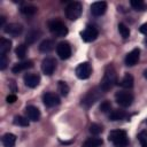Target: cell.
Here are the masks:
<instances>
[{
    "instance_id": "cell-10",
    "label": "cell",
    "mask_w": 147,
    "mask_h": 147,
    "mask_svg": "<svg viewBox=\"0 0 147 147\" xmlns=\"http://www.w3.org/2000/svg\"><path fill=\"white\" fill-rule=\"evenodd\" d=\"M56 69V60L54 57H45L41 62V70L45 75L51 76Z\"/></svg>"
},
{
    "instance_id": "cell-18",
    "label": "cell",
    "mask_w": 147,
    "mask_h": 147,
    "mask_svg": "<svg viewBox=\"0 0 147 147\" xmlns=\"http://www.w3.org/2000/svg\"><path fill=\"white\" fill-rule=\"evenodd\" d=\"M54 48H55V42L52 39H46V40L41 41L40 45H39V51L41 53H49Z\"/></svg>"
},
{
    "instance_id": "cell-28",
    "label": "cell",
    "mask_w": 147,
    "mask_h": 147,
    "mask_svg": "<svg viewBox=\"0 0 147 147\" xmlns=\"http://www.w3.org/2000/svg\"><path fill=\"white\" fill-rule=\"evenodd\" d=\"M14 124L18 125V126H29V121H28V118H25L23 116H15Z\"/></svg>"
},
{
    "instance_id": "cell-1",
    "label": "cell",
    "mask_w": 147,
    "mask_h": 147,
    "mask_svg": "<svg viewBox=\"0 0 147 147\" xmlns=\"http://www.w3.org/2000/svg\"><path fill=\"white\" fill-rule=\"evenodd\" d=\"M117 83V75H116V70L113 65H108L105 70V75L103 78L100 82V88L103 92H107L109 90H111L114 87V85Z\"/></svg>"
},
{
    "instance_id": "cell-19",
    "label": "cell",
    "mask_w": 147,
    "mask_h": 147,
    "mask_svg": "<svg viewBox=\"0 0 147 147\" xmlns=\"http://www.w3.org/2000/svg\"><path fill=\"white\" fill-rule=\"evenodd\" d=\"M1 142L3 147H15L16 144V136L13 133H6L1 138Z\"/></svg>"
},
{
    "instance_id": "cell-11",
    "label": "cell",
    "mask_w": 147,
    "mask_h": 147,
    "mask_svg": "<svg viewBox=\"0 0 147 147\" xmlns=\"http://www.w3.org/2000/svg\"><path fill=\"white\" fill-rule=\"evenodd\" d=\"M42 101H44L45 106L48 107V108L55 107V106L60 105V102H61L59 95L55 94V93H53V92H47V93H45L44 96H42Z\"/></svg>"
},
{
    "instance_id": "cell-26",
    "label": "cell",
    "mask_w": 147,
    "mask_h": 147,
    "mask_svg": "<svg viewBox=\"0 0 147 147\" xmlns=\"http://www.w3.org/2000/svg\"><path fill=\"white\" fill-rule=\"evenodd\" d=\"M118 31H119V34L122 36L123 39H127L130 37V30L124 23H119L118 24Z\"/></svg>"
},
{
    "instance_id": "cell-15",
    "label": "cell",
    "mask_w": 147,
    "mask_h": 147,
    "mask_svg": "<svg viewBox=\"0 0 147 147\" xmlns=\"http://www.w3.org/2000/svg\"><path fill=\"white\" fill-rule=\"evenodd\" d=\"M39 83H40V77L37 74H26L24 76V84L30 88L37 87Z\"/></svg>"
},
{
    "instance_id": "cell-6",
    "label": "cell",
    "mask_w": 147,
    "mask_h": 147,
    "mask_svg": "<svg viewBox=\"0 0 147 147\" xmlns=\"http://www.w3.org/2000/svg\"><path fill=\"white\" fill-rule=\"evenodd\" d=\"M115 99H116V102L121 106V107H130L133 102V94L131 92H127V91H121V92H117L116 95H115Z\"/></svg>"
},
{
    "instance_id": "cell-17",
    "label": "cell",
    "mask_w": 147,
    "mask_h": 147,
    "mask_svg": "<svg viewBox=\"0 0 147 147\" xmlns=\"http://www.w3.org/2000/svg\"><path fill=\"white\" fill-rule=\"evenodd\" d=\"M33 67V62L32 61H22V62H18L16 64H14V67L11 68V71L14 74H18L23 70H26V69H30Z\"/></svg>"
},
{
    "instance_id": "cell-8",
    "label": "cell",
    "mask_w": 147,
    "mask_h": 147,
    "mask_svg": "<svg viewBox=\"0 0 147 147\" xmlns=\"http://www.w3.org/2000/svg\"><path fill=\"white\" fill-rule=\"evenodd\" d=\"M98 34H99L98 29H96L95 26H93V25H88V26H86V28L84 29V31L80 32V37H82V39H83L84 41H86V42L94 41V40L98 38Z\"/></svg>"
},
{
    "instance_id": "cell-20",
    "label": "cell",
    "mask_w": 147,
    "mask_h": 147,
    "mask_svg": "<svg viewBox=\"0 0 147 147\" xmlns=\"http://www.w3.org/2000/svg\"><path fill=\"white\" fill-rule=\"evenodd\" d=\"M126 116H127V114L121 109H114L109 113V119L110 121H121V119H124Z\"/></svg>"
},
{
    "instance_id": "cell-27",
    "label": "cell",
    "mask_w": 147,
    "mask_h": 147,
    "mask_svg": "<svg viewBox=\"0 0 147 147\" xmlns=\"http://www.w3.org/2000/svg\"><path fill=\"white\" fill-rule=\"evenodd\" d=\"M39 36H40V32H39V31H36V30L30 31V32L26 34V42H29V44L34 42V41L39 38Z\"/></svg>"
},
{
    "instance_id": "cell-13",
    "label": "cell",
    "mask_w": 147,
    "mask_h": 147,
    "mask_svg": "<svg viewBox=\"0 0 147 147\" xmlns=\"http://www.w3.org/2000/svg\"><path fill=\"white\" fill-rule=\"evenodd\" d=\"M139 56H140V49L139 48H134L132 49L130 53L126 54L125 56V64L127 67H133L138 63L139 61Z\"/></svg>"
},
{
    "instance_id": "cell-31",
    "label": "cell",
    "mask_w": 147,
    "mask_h": 147,
    "mask_svg": "<svg viewBox=\"0 0 147 147\" xmlns=\"http://www.w3.org/2000/svg\"><path fill=\"white\" fill-rule=\"evenodd\" d=\"M102 131H103V127H102V125H100V124L93 123V124H91V126H90V132H91L92 134H94V136L100 134Z\"/></svg>"
},
{
    "instance_id": "cell-23",
    "label": "cell",
    "mask_w": 147,
    "mask_h": 147,
    "mask_svg": "<svg viewBox=\"0 0 147 147\" xmlns=\"http://www.w3.org/2000/svg\"><path fill=\"white\" fill-rule=\"evenodd\" d=\"M102 145V139L93 137V138H88L84 144L83 147H99Z\"/></svg>"
},
{
    "instance_id": "cell-25",
    "label": "cell",
    "mask_w": 147,
    "mask_h": 147,
    "mask_svg": "<svg viewBox=\"0 0 147 147\" xmlns=\"http://www.w3.org/2000/svg\"><path fill=\"white\" fill-rule=\"evenodd\" d=\"M36 11H37V7H34L32 5H24L21 7V13L24 15H28V16L36 14Z\"/></svg>"
},
{
    "instance_id": "cell-34",
    "label": "cell",
    "mask_w": 147,
    "mask_h": 147,
    "mask_svg": "<svg viewBox=\"0 0 147 147\" xmlns=\"http://www.w3.org/2000/svg\"><path fill=\"white\" fill-rule=\"evenodd\" d=\"M7 64H8L7 55H0V69L5 70L7 68Z\"/></svg>"
},
{
    "instance_id": "cell-2",
    "label": "cell",
    "mask_w": 147,
    "mask_h": 147,
    "mask_svg": "<svg viewBox=\"0 0 147 147\" xmlns=\"http://www.w3.org/2000/svg\"><path fill=\"white\" fill-rule=\"evenodd\" d=\"M109 141L113 142L114 147H126L129 145V138L124 130H113L108 134Z\"/></svg>"
},
{
    "instance_id": "cell-35",
    "label": "cell",
    "mask_w": 147,
    "mask_h": 147,
    "mask_svg": "<svg viewBox=\"0 0 147 147\" xmlns=\"http://www.w3.org/2000/svg\"><path fill=\"white\" fill-rule=\"evenodd\" d=\"M16 99H17V98H16L15 94H9V95L7 96V102H8V103H14V102L16 101Z\"/></svg>"
},
{
    "instance_id": "cell-16",
    "label": "cell",
    "mask_w": 147,
    "mask_h": 147,
    "mask_svg": "<svg viewBox=\"0 0 147 147\" xmlns=\"http://www.w3.org/2000/svg\"><path fill=\"white\" fill-rule=\"evenodd\" d=\"M25 114H26V117L33 122L40 118V110L34 106H28L25 108Z\"/></svg>"
},
{
    "instance_id": "cell-32",
    "label": "cell",
    "mask_w": 147,
    "mask_h": 147,
    "mask_svg": "<svg viewBox=\"0 0 147 147\" xmlns=\"http://www.w3.org/2000/svg\"><path fill=\"white\" fill-rule=\"evenodd\" d=\"M15 53H16V55H17V57H20V59H24V56H25V54H26V46L25 45H18L17 47H16V49H15Z\"/></svg>"
},
{
    "instance_id": "cell-29",
    "label": "cell",
    "mask_w": 147,
    "mask_h": 147,
    "mask_svg": "<svg viewBox=\"0 0 147 147\" xmlns=\"http://www.w3.org/2000/svg\"><path fill=\"white\" fill-rule=\"evenodd\" d=\"M138 140L141 145V147H147V130H142L138 134Z\"/></svg>"
},
{
    "instance_id": "cell-4",
    "label": "cell",
    "mask_w": 147,
    "mask_h": 147,
    "mask_svg": "<svg viewBox=\"0 0 147 147\" xmlns=\"http://www.w3.org/2000/svg\"><path fill=\"white\" fill-rule=\"evenodd\" d=\"M82 11H83V7H82V3L78 1H71L65 7V16L70 21L77 20L82 15Z\"/></svg>"
},
{
    "instance_id": "cell-33",
    "label": "cell",
    "mask_w": 147,
    "mask_h": 147,
    "mask_svg": "<svg viewBox=\"0 0 147 147\" xmlns=\"http://www.w3.org/2000/svg\"><path fill=\"white\" fill-rule=\"evenodd\" d=\"M110 109H111V105L109 101H102L101 105H100V110L102 113H110Z\"/></svg>"
},
{
    "instance_id": "cell-37",
    "label": "cell",
    "mask_w": 147,
    "mask_h": 147,
    "mask_svg": "<svg viewBox=\"0 0 147 147\" xmlns=\"http://www.w3.org/2000/svg\"><path fill=\"white\" fill-rule=\"evenodd\" d=\"M3 23H5V17L0 16V26H3Z\"/></svg>"
},
{
    "instance_id": "cell-22",
    "label": "cell",
    "mask_w": 147,
    "mask_h": 147,
    "mask_svg": "<svg viewBox=\"0 0 147 147\" xmlns=\"http://www.w3.org/2000/svg\"><path fill=\"white\" fill-rule=\"evenodd\" d=\"M119 85L123 87V88H131L132 86H133V77L130 75V74H126L123 78H122V80L119 82Z\"/></svg>"
},
{
    "instance_id": "cell-7",
    "label": "cell",
    "mask_w": 147,
    "mask_h": 147,
    "mask_svg": "<svg viewBox=\"0 0 147 147\" xmlns=\"http://www.w3.org/2000/svg\"><path fill=\"white\" fill-rule=\"evenodd\" d=\"M75 72L79 79H87L92 74V67L88 62H83L76 67Z\"/></svg>"
},
{
    "instance_id": "cell-24",
    "label": "cell",
    "mask_w": 147,
    "mask_h": 147,
    "mask_svg": "<svg viewBox=\"0 0 147 147\" xmlns=\"http://www.w3.org/2000/svg\"><path fill=\"white\" fill-rule=\"evenodd\" d=\"M130 5L134 10H139V11H142V10H145L147 8L146 3L142 0H131Z\"/></svg>"
},
{
    "instance_id": "cell-14",
    "label": "cell",
    "mask_w": 147,
    "mask_h": 147,
    "mask_svg": "<svg viewBox=\"0 0 147 147\" xmlns=\"http://www.w3.org/2000/svg\"><path fill=\"white\" fill-rule=\"evenodd\" d=\"M107 10V3L105 1H96L91 5V13L94 16H102Z\"/></svg>"
},
{
    "instance_id": "cell-21",
    "label": "cell",
    "mask_w": 147,
    "mask_h": 147,
    "mask_svg": "<svg viewBox=\"0 0 147 147\" xmlns=\"http://www.w3.org/2000/svg\"><path fill=\"white\" fill-rule=\"evenodd\" d=\"M11 48V41L6 38L0 39V55H6Z\"/></svg>"
},
{
    "instance_id": "cell-12",
    "label": "cell",
    "mask_w": 147,
    "mask_h": 147,
    "mask_svg": "<svg viewBox=\"0 0 147 147\" xmlns=\"http://www.w3.org/2000/svg\"><path fill=\"white\" fill-rule=\"evenodd\" d=\"M3 31L13 37H18L23 32V25L20 23H9L3 28Z\"/></svg>"
},
{
    "instance_id": "cell-30",
    "label": "cell",
    "mask_w": 147,
    "mask_h": 147,
    "mask_svg": "<svg viewBox=\"0 0 147 147\" xmlns=\"http://www.w3.org/2000/svg\"><path fill=\"white\" fill-rule=\"evenodd\" d=\"M69 86H68V84L65 83V82H62V80H60L59 82V91H60V93L63 95V96H67L68 95V93H69Z\"/></svg>"
},
{
    "instance_id": "cell-38",
    "label": "cell",
    "mask_w": 147,
    "mask_h": 147,
    "mask_svg": "<svg viewBox=\"0 0 147 147\" xmlns=\"http://www.w3.org/2000/svg\"><path fill=\"white\" fill-rule=\"evenodd\" d=\"M144 77H145V78L147 79V69H146V70L144 71Z\"/></svg>"
},
{
    "instance_id": "cell-9",
    "label": "cell",
    "mask_w": 147,
    "mask_h": 147,
    "mask_svg": "<svg viewBox=\"0 0 147 147\" xmlns=\"http://www.w3.org/2000/svg\"><path fill=\"white\" fill-rule=\"evenodd\" d=\"M56 53L61 60H67L71 56V47L68 41H61L56 45Z\"/></svg>"
},
{
    "instance_id": "cell-36",
    "label": "cell",
    "mask_w": 147,
    "mask_h": 147,
    "mask_svg": "<svg viewBox=\"0 0 147 147\" xmlns=\"http://www.w3.org/2000/svg\"><path fill=\"white\" fill-rule=\"evenodd\" d=\"M140 32L141 33H144L145 36H147V23H145V24H142L141 26H140Z\"/></svg>"
},
{
    "instance_id": "cell-3",
    "label": "cell",
    "mask_w": 147,
    "mask_h": 147,
    "mask_svg": "<svg viewBox=\"0 0 147 147\" xmlns=\"http://www.w3.org/2000/svg\"><path fill=\"white\" fill-rule=\"evenodd\" d=\"M48 29L56 37H64L68 33V28L65 26V24L57 18L51 20L48 22Z\"/></svg>"
},
{
    "instance_id": "cell-5",
    "label": "cell",
    "mask_w": 147,
    "mask_h": 147,
    "mask_svg": "<svg viewBox=\"0 0 147 147\" xmlns=\"http://www.w3.org/2000/svg\"><path fill=\"white\" fill-rule=\"evenodd\" d=\"M102 92H103V91H102L101 88H93V90L88 91V92L85 94V96L82 99V105L85 106V107L92 106L95 101H98V100L101 98Z\"/></svg>"
}]
</instances>
